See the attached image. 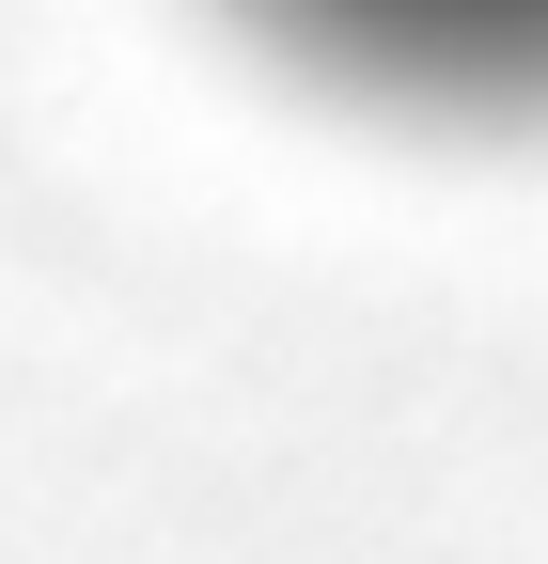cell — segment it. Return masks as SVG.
Instances as JSON below:
<instances>
[{"instance_id":"1","label":"cell","mask_w":548,"mask_h":564,"mask_svg":"<svg viewBox=\"0 0 548 564\" xmlns=\"http://www.w3.org/2000/svg\"><path fill=\"white\" fill-rule=\"evenodd\" d=\"M376 110H548V0H235Z\"/></svg>"}]
</instances>
